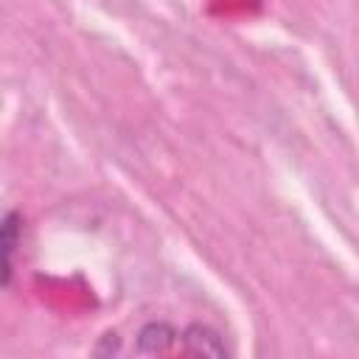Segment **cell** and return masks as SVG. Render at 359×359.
<instances>
[{
  "mask_svg": "<svg viewBox=\"0 0 359 359\" xmlns=\"http://www.w3.org/2000/svg\"><path fill=\"white\" fill-rule=\"evenodd\" d=\"M182 348L185 353H196V356H227L222 337L210 325H202V323H194L182 331Z\"/></svg>",
  "mask_w": 359,
  "mask_h": 359,
  "instance_id": "6da1fadb",
  "label": "cell"
},
{
  "mask_svg": "<svg viewBox=\"0 0 359 359\" xmlns=\"http://www.w3.org/2000/svg\"><path fill=\"white\" fill-rule=\"evenodd\" d=\"M174 339H177V331H174L168 323H146V325L137 331L135 353H137V356H157V353H165V351H171Z\"/></svg>",
  "mask_w": 359,
  "mask_h": 359,
  "instance_id": "7a4b0ae2",
  "label": "cell"
},
{
  "mask_svg": "<svg viewBox=\"0 0 359 359\" xmlns=\"http://www.w3.org/2000/svg\"><path fill=\"white\" fill-rule=\"evenodd\" d=\"M17 238H20V216L11 210V213L3 216V227H0V247H3V286L11 283Z\"/></svg>",
  "mask_w": 359,
  "mask_h": 359,
  "instance_id": "3957f363",
  "label": "cell"
}]
</instances>
